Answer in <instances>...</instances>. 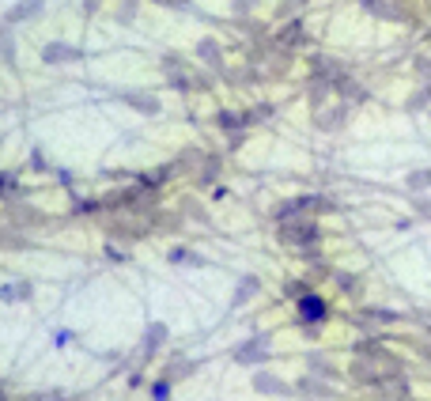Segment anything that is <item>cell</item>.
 <instances>
[{
  "mask_svg": "<svg viewBox=\"0 0 431 401\" xmlns=\"http://www.w3.org/2000/svg\"><path fill=\"white\" fill-rule=\"evenodd\" d=\"M280 239L288 242V246H311V242H318V223L314 220H288L280 223Z\"/></svg>",
  "mask_w": 431,
  "mask_h": 401,
  "instance_id": "cell-1",
  "label": "cell"
},
{
  "mask_svg": "<svg viewBox=\"0 0 431 401\" xmlns=\"http://www.w3.org/2000/svg\"><path fill=\"white\" fill-rule=\"evenodd\" d=\"M295 311H299V322H303L311 333H314L325 318H330V307H325L322 295H303V300L295 303Z\"/></svg>",
  "mask_w": 431,
  "mask_h": 401,
  "instance_id": "cell-2",
  "label": "cell"
},
{
  "mask_svg": "<svg viewBox=\"0 0 431 401\" xmlns=\"http://www.w3.org/2000/svg\"><path fill=\"white\" fill-rule=\"evenodd\" d=\"M273 352V341H269V333H254L250 341H242L235 349V360L239 363H265V356Z\"/></svg>",
  "mask_w": 431,
  "mask_h": 401,
  "instance_id": "cell-3",
  "label": "cell"
},
{
  "mask_svg": "<svg viewBox=\"0 0 431 401\" xmlns=\"http://www.w3.org/2000/svg\"><path fill=\"white\" fill-rule=\"evenodd\" d=\"M254 390L257 394H269V398H292V386H288L284 379L269 375V371H257L254 375Z\"/></svg>",
  "mask_w": 431,
  "mask_h": 401,
  "instance_id": "cell-4",
  "label": "cell"
},
{
  "mask_svg": "<svg viewBox=\"0 0 431 401\" xmlns=\"http://www.w3.org/2000/svg\"><path fill=\"white\" fill-rule=\"evenodd\" d=\"M42 61L45 64H72V61H80V50L76 45H64V42H50L42 50Z\"/></svg>",
  "mask_w": 431,
  "mask_h": 401,
  "instance_id": "cell-5",
  "label": "cell"
},
{
  "mask_svg": "<svg viewBox=\"0 0 431 401\" xmlns=\"http://www.w3.org/2000/svg\"><path fill=\"white\" fill-rule=\"evenodd\" d=\"M379 394H382V398H390V401H405V398H409V382H405V375H390V379H382V382H379Z\"/></svg>",
  "mask_w": 431,
  "mask_h": 401,
  "instance_id": "cell-6",
  "label": "cell"
},
{
  "mask_svg": "<svg viewBox=\"0 0 431 401\" xmlns=\"http://www.w3.org/2000/svg\"><path fill=\"white\" fill-rule=\"evenodd\" d=\"M121 102H129V106H136L140 114H159V99L155 95H140V91H121Z\"/></svg>",
  "mask_w": 431,
  "mask_h": 401,
  "instance_id": "cell-7",
  "label": "cell"
},
{
  "mask_svg": "<svg viewBox=\"0 0 431 401\" xmlns=\"http://www.w3.org/2000/svg\"><path fill=\"white\" fill-rule=\"evenodd\" d=\"M38 12H42V0H20L15 8H8L4 20H8V27H12V23H20V20H31V15H38Z\"/></svg>",
  "mask_w": 431,
  "mask_h": 401,
  "instance_id": "cell-8",
  "label": "cell"
},
{
  "mask_svg": "<svg viewBox=\"0 0 431 401\" xmlns=\"http://www.w3.org/2000/svg\"><path fill=\"white\" fill-rule=\"evenodd\" d=\"M197 57L209 64V69H223V53H220V45H216L212 38H201V42H197Z\"/></svg>",
  "mask_w": 431,
  "mask_h": 401,
  "instance_id": "cell-9",
  "label": "cell"
},
{
  "mask_svg": "<svg viewBox=\"0 0 431 401\" xmlns=\"http://www.w3.org/2000/svg\"><path fill=\"white\" fill-rule=\"evenodd\" d=\"M344 118H348V110L337 106V110H318V129H325V133H333V129H344Z\"/></svg>",
  "mask_w": 431,
  "mask_h": 401,
  "instance_id": "cell-10",
  "label": "cell"
},
{
  "mask_svg": "<svg viewBox=\"0 0 431 401\" xmlns=\"http://www.w3.org/2000/svg\"><path fill=\"white\" fill-rule=\"evenodd\" d=\"M167 341V325L163 322H152L148 325V333H144V344H140V349H144V356H152V352H159V344Z\"/></svg>",
  "mask_w": 431,
  "mask_h": 401,
  "instance_id": "cell-11",
  "label": "cell"
},
{
  "mask_svg": "<svg viewBox=\"0 0 431 401\" xmlns=\"http://www.w3.org/2000/svg\"><path fill=\"white\" fill-rule=\"evenodd\" d=\"M299 394H303V398H314V401L333 398L330 386H325V382H318V379H299Z\"/></svg>",
  "mask_w": 431,
  "mask_h": 401,
  "instance_id": "cell-12",
  "label": "cell"
},
{
  "mask_svg": "<svg viewBox=\"0 0 431 401\" xmlns=\"http://www.w3.org/2000/svg\"><path fill=\"white\" fill-rule=\"evenodd\" d=\"M163 69H167V80H171L174 87H182V91L190 87V76H185V69H178V57H167Z\"/></svg>",
  "mask_w": 431,
  "mask_h": 401,
  "instance_id": "cell-13",
  "label": "cell"
},
{
  "mask_svg": "<svg viewBox=\"0 0 431 401\" xmlns=\"http://www.w3.org/2000/svg\"><path fill=\"white\" fill-rule=\"evenodd\" d=\"M257 276H246V281H242L239 288H235V303H231V307H242V303H250V300H254V292H257Z\"/></svg>",
  "mask_w": 431,
  "mask_h": 401,
  "instance_id": "cell-14",
  "label": "cell"
},
{
  "mask_svg": "<svg viewBox=\"0 0 431 401\" xmlns=\"http://www.w3.org/2000/svg\"><path fill=\"white\" fill-rule=\"evenodd\" d=\"M193 367H197V363H190V360H174L171 367H167V382H174V379H185V375H193Z\"/></svg>",
  "mask_w": 431,
  "mask_h": 401,
  "instance_id": "cell-15",
  "label": "cell"
},
{
  "mask_svg": "<svg viewBox=\"0 0 431 401\" xmlns=\"http://www.w3.org/2000/svg\"><path fill=\"white\" fill-rule=\"evenodd\" d=\"M171 261H174V265H204L201 254H193V250H182V246L171 250Z\"/></svg>",
  "mask_w": 431,
  "mask_h": 401,
  "instance_id": "cell-16",
  "label": "cell"
},
{
  "mask_svg": "<svg viewBox=\"0 0 431 401\" xmlns=\"http://www.w3.org/2000/svg\"><path fill=\"white\" fill-rule=\"evenodd\" d=\"M363 8H367V12H374V15H386V20H397V8H393V4H382V0H363Z\"/></svg>",
  "mask_w": 431,
  "mask_h": 401,
  "instance_id": "cell-17",
  "label": "cell"
},
{
  "mask_svg": "<svg viewBox=\"0 0 431 401\" xmlns=\"http://www.w3.org/2000/svg\"><path fill=\"white\" fill-rule=\"evenodd\" d=\"M20 295H31V284H8L4 288V292H0V300H4V303H15V300H20Z\"/></svg>",
  "mask_w": 431,
  "mask_h": 401,
  "instance_id": "cell-18",
  "label": "cell"
},
{
  "mask_svg": "<svg viewBox=\"0 0 431 401\" xmlns=\"http://www.w3.org/2000/svg\"><path fill=\"white\" fill-rule=\"evenodd\" d=\"M428 185H431V167L428 171H412L409 174V190H428Z\"/></svg>",
  "mask_w": 431,
  "mask_h": 401,
  "instance_id": "cell-19",
  "label": "cell"
},
{
  "mask_svg": "<svg viewBox=\"0 0 431 401\" xmlns=\"http://www.w3.org/2000/svg\"><path fill=\"white\" fill-rule=\"evenodd\" d=\"M152 394H155V401H167V398H171V382H167V379H159L155 386H152Z\"/></svg>",
  "mask_w": 431,
  "mask_h": 401,
  "instance_id": "cell-20",
  "label": "cell"
},
{
  "mask_svg": "<svg viewBox=\"0 0 431 401\" xmlns=\"http://www.w3.org/2000/svg\"><path fill=\"white\" fill-rule=\"evenodd\" d=\"M220 125H223V129H239V125H246V118H239V114H220Z\"/></svg>",
  "mask_w": 431,
  "mask_h": 401,
  "instance_id": "cell-21",
  "label": "cell"
},
{
  "mask_svg": "<svg viewBox=\"0 0 431 401\" xmlns=\"http://www.w3.org/2000/svg\"><path fill=\"white\" fill-rule=\"evenodd\" d=\"M216 167H220L216 160H209V163H204V171H201V185H212V178H216Z\"/></svg>",
  "mask_w": 431,
  "mask_h": 401,
  "instance_id": "cell-22",
  "label": "cell"
},
{
  "mask_svg": "<svg viewBox=\"0 0 431 401\" xmlns=\"http://www.w3.org/2000/svg\"><path fill=\"white\" fill-rule=\"evenodd\" d=\"M15 45H12V34H4V64H15Z\"/></svg>",
  "mask_w": 431,
  "mask_h": 401,
  "instance_id": "cell-23",
  "label": "cell"
},
{
  "mask_svg": "<svg viewBox=\"0 0 431 401\" xmlns=\"http://www.w3.org/2000/svg\"><path fill=\"white\" fill-rule=\"evenodd\" d=\"M303 4H306V0H284V8H280V15H292L295 8H303Z\"/></svg>",
  "mask_w": 431,
  "mask_h": 401,
  "instance_id": "cell-24",
  "label": "cell"
},
{
  "mask_svg": "<svg viewBox=\"0 0 431 401\" xmlns=\"http://www.w3.org/2000/svg\"><path fill=\"white\" fill-rule=\"evenodd\" d=\"M38 401H69V398H61V390H45V394H38Z\"/></svg>",
  "mask_w": 431,
  "mask_h": 401,
  "instance_id": "cell-25",
  "label": "cell"
},
{
  "mask_svg": "<svg viewBox=\"0 0 431 401\" xmlns=\"http://www.w3.org/2000/svg\"><path fill=\"white\" fill-rule=\"evenodd\" d=\"M416 212H420V216H428V220H431V201H416Z\"/></svg>",
  "mask_w": 431,
  "mask_h": 401,
  "instance_id": "cell-26",
  "label": "cell"
},
{
  "mask_svg": "<svg viewBox=\"0 0 431 401\" xmlns=\"http://www.w3.org/2000/svg\"><path fill=\"white\" fill-rule=\"evenodd\" d=\"M254 8V0H235V12H250Z\"/></svg>",
  "mask_w": 431,
  "mask_h": 401,
  "instance_id": "cell-27",
  "label": "cell"
},
{
  "mask_svg": "<svg viewBox=\"0 0 431 401\" xmlns=\"http://www.w3.org/2000/svg\"><path fill=\"white\" fill-rule=\"evenodd\" d=\"M99 8V0H83V12H95Z\"/></svg>",
  "mask_w": 431,
  "mask_h": 401,
  "instance_id": "cell-28",
  "label": "cell"
},
{
  "mask_svg": "<svg viewBox=\"0 0 431 401\" xmlns=\"http://www.w3.org/2000/svg\"><path fill=\"white\" fill-rule=\"evenodd\" d=\"M159 4H167V8H182L185 0H159Z\"/></svg>",
  "mask_w": 431,
  "mask_h": 401,
  "instance_id": "cell-29",
  "label": "cell"
},
{
  "mask_svg": "<svg viewBox=\"0 0 431 401\" xmlns=\"http://www.w3.org/2000/svg\"><path fill=\"white\" fill-rule=\"evenodd\" d=\"M420 352H424V360H431V344H420Z\"/></svg>",
  "mask_w": 431,
  "mask_h": 401,
  "instance_id": "cell-30",
  "label": "cell"
}]
</instances>
